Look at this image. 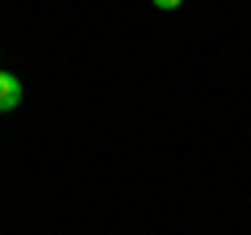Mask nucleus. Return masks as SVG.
Wrapping results in <instances>:
<instances>
[{"mask_svg": "<svg viewBox=\"0 0 251 235\" xmlns=\"http://www.w3.org/2000/svg\"><path fill=\"white\" fill-rule=\"evenodd\" d=\"M21 101H25V84H21V76L0 72V114H13Z\"/></svg>", "mask_w": 251, "mask_h": 235, "instance_id": "nucleus-1", "label": "nucleus"}, {"mask_svg": "<svg viewBox=\"0 0 251 235\" xmlns=\"http://www.w3.org/2000/svg\"><path fill=\"white\" fill-rule=\"evenodd\" d=\"M155 9H163V13H172V9H180V4H184V0H151Z\"/></svg>", "mask_w": 251, "mask_h": 235, "instance_id": "nucleus-2", "label": "nucleus"}]
</instances>
